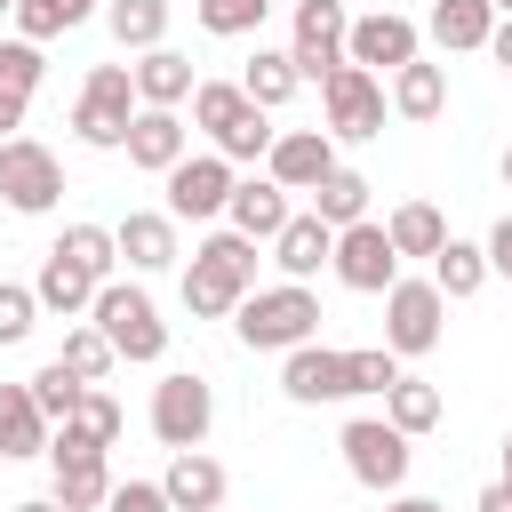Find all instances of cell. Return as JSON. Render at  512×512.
<instances>
[{
  "label": "cell",
  "instance_id": "cell-32",
  "mask_svg": "<svg viewBox=\"0 0 512 512\" xmlns=\"http://www.w3.org/2000/svg\"><path fill=\"white\" fill-rule=\"evenodd\" d=\"M104 496H112V464H104V456L56 464V504H64V512H104Z\"/></svg>",
  "mask_w": 512,
  "mask_h": 512
},
{
  "label": "cell",
  "instance_id": "cell-39",
  "mask_svg": "<svg viewBox=\"0 0 512 512\" xmlns=\"http://www.w3.org/2000/svg\"><path fill=\"white\" fill-rule=\"evenodd\" d=\"M352 360V392H392L400 384V352L392 344H360V352H344Z\"/></svg>",
  "mask_w": 512,
  "mask_h": 512
},
{
  "label": "cell",
  "instance_id": "cell-34",
  "mask_svg": "<svg viewBox=\"0 0 512 512\" xmlns=\"http://www.w3.org/2000/svg\"><path fill=\"white\" fill-rule=\"evenodd\" d=\"M56 256H72L80 272H96V280H112V264H120V240H112V224H64V240H56Z\"/></svg>",
  "mask_w": 512,
  "mask_h": 512
},
{
  "label": "cell",
  "instance_id": "cell-1",
  "mask_svg": "<svg viewBox=\"0 0 512 512\" xmlns=\"http://www.w3.org/2000/svg\"><path fill=\"white\" fill-rule=\"evenodd\" d=\"M248 288H256V240L248 232H208L184 264V312L192 320H232Z\"/></svg>",
  "mask_w": 512,
  "mask_h": 512
},
{
  "label": "cell",
  "instance_id": "cell-29",
  "mask_svg": "<svg viewBox=\"0 0 512 512\" xmlns=\"http://www.w3.org/2000/svg\"><path fill=\"white\" fill-rule=\"evenodd\" d=\"M240 88H248L264 112H280V104L304 88V72H296V56H288V48H256V56H248V72H240Z\"/></svg>",
  "mask_w": 512,
  "mask_h": 512
},
{
  "label": "cell",
  "instance_id": "cell-45",
  "mask_svg": "<svg viewBox=\"0 0 512 512\" xmlns=\"http://www.w3.org/2000/svg\"><path fill=\"white\" fill-rule=\"evenodd\" d=\"M472 512H512V480H488V488H480V504H472Z\"/></svg>",
  "mask_w": 512,
  "mask_h": 512
},
{
  "label": "cell",
  "instance_id": "cell-11",
  "mask_svg": "<svg viewBox=\"0 0 512 512\" xmlns=\"http://www.w3.org/2000/svg\"><path fill=\"white\" fill-rule=\"evenodd\" d=\"M232 160L224 152H184L176 168H168V216L176 224H208V216H224L232 208Z\"/></svg>",
  "mask_w": 512,
  "mask_h": 512
},
{
  "label": "cell",
  "instance_id": "cell-6",
  "mask_svg": "<svg viewBox=\"0 0 512 512\" xmlns=\"http://www.w3.org/2000/svg\"><path fill=\"white\" fill-rule=\"evenodd\" d=\"M336 448H344V472H352L360 488L400 496V480H408V432H400L392 416H352V424L336 432Z\"/></svg>",
  "mask_w": 512,
  "mask_h": 512
},
{
  "label": "cell",
  "instance_id": "cell-12",
  "mask_svg": "<svg viewBox=\"0 0 512 512\" xmlns=\"http://www.w3.org/2000/svg\"><path fill=\"white\" fill-rule=\"evenodd\" d=\"M336 280L344 288H360V296H384L392 280H400V248H392V232L376 224V216H360V224H344L336 232Z\"/></svg>",
  "mask_w": 512,
  "mask_h": 512
},
{
  "label": "cell",
  "instance_id": "cell-37",
  "mask_svg": "<svg viewBox=\"0 0 512 512\" xmlns=\"http://www.w3.org/2000/svg\"><path fill=\"white\" fill-rule=\"evenodd\" d=\"M264 16H272V0H200V32H216V40H240Z\"/></svg>",
  "mask_w": 512,
  "mask_h": 512
},
{
  "label": "cell",
  "instance_id": "cell-30",
  "mask_svg": "<svg viewBox=\"0 0 512 512\" xmlns=\"http://www.w3.org/2000/svg\"><path fill=\"white\" fill-rule=\"evenodd\" d=\"M104 32L120 48H160L168 40V0H104Z\"/></svg>",
  "mask_w": 512,
  "mask_h": 512
},
{
  "label": "cell",
  "instance_id": "cell-28",
  "mask_svg": "<svg viewBox=\"0 0 512 512\" xmlns=\"http://www.w3.org/2000/svg\"><path fill=\"white\" fill-rule=\"evenodd\" d=\"M312 216H320V224H336V232H344V224H360V216H368V176L336 160V168L312 184Z\"/></svg>",
  "mask_w": 512,
  "mask_h": 512
},
{
  "label": "cell",
  "instance_id": "cell-33",
  "mask_svg": "<svg viewBox=\"0 0 512 512\" xmlns=\"http://www.w3.org/2000/svg\"><path fill=\"white\" fill-rule=\"evenodd\" d=\"M384 416H392L408 440H416V432H432V424H440V384H424V376H400V384L384 392Z\"/></svg>",
  "mask_w": 512,
  "mask_h": 512
},
{
  "label": "cell",
  "instance_id": "cell-9",
  "mask_svg": "<svg viewBox=\"0 0 512 512\" xmlns=\"http://www.w3.org/2000/svg\"><path fill=\"white\" fill-rule=\"evenodd\" d=\"M440 320H448L440 280H392V288H384V344H392L400 360L432 352V344H440Z\"/></svg>",
  "mask_w": 512,
  "mask_h": 512
},
{
  "label": "cell",
  "instance_id": "cell-19",
  "mask_svg": "<svg viewBox=\"0 0 512 512\" xmlns=\"http://www.w3.org/2000/svg\"><path fill=\"white\" fill-rule=\"evenodd\" d=\"M160 488H168V504H176V512H216L232 480H224V464H216L208 448H176V456H168V480H160Z\"/></svg>",
  "mask_w": 512,
  "mask_h": 512
},
{
  "label": "cell",
  "instance_id": "cell-7",
  "mask_svg": "<svg viewBox=\"0 0 512 512\" xmlns=\"http://www.w3.org/2000/svg\"><path fill=\"white\" fill-rule=\"evenodd\" d=\"M0 200L16 216H48L64 200V168H56V152L40 136H8L0 144Z\"/></svg>",
  "mask_w": 512,
  "mask_h": 512
},
{
  "label": "cell",
  "instance_id": "cell-26",
  "mask_svg": "<svg viewBox=\"0 0 512 512\" xmlns=\"http://www.w3.org/2000/svg\"><path fill=\"white\" fill-rule=\"evenodd\" d=\"M432 280H440V296L448 304H464V296H480L488 288V240H440V256H432Z\"/></svg>",
  "mask_w": 512,
  "mask_h": 512
},
{
  "label": "cell",
  "instance_id": "cell-2",
  "mask_svg": "<svg viewBox=\"0 0 512 512\" xmlns=\"http://www.w3.org/2000/svg\"><path fill=\"white\" fill-rule=\"evenodd\" d=\"M232 328H240V344H248V352H296V344H312V336H320V296H312L304 280L248 288V296H240V312H232Z\"/></svg>",
  "mask_w": 512,
  "mask_h": 512
},
{
  "label": "cell",
  "instance_id": "cell-49",
  "mask_svg": "<svg viewBox=\"0 0 512 512\" xmlns=\"http://www.w3.org/2000/svg\"><path fill=\"white\" fill-rule=\"evenodd\" d=\"M64 8H72V24H80V16H96V8H104V0H64Z\"/></svg>",
  "mask_w": 512,
  "mask_h": 512
},
{
  "label": "cell",
  "instance_id": "cell-18",
  "mask_svg": "<svg viewBox=\"0 0 512 512\" xmlns=\"http://www.w3.org/2000/svg\"><path fill=\"white\" fill-rule=\"evenodd\" d=\"M112 240H120V256H128V272H168L184 248H176V216L168 208H128L120 224H112Z\"/></svg>",
  "mask_w": 512,
  "mask_h": 512
},
{
  "label": "cell",
  "instance_id": "cell-20",
  "mask_svg": "<svg viewBox=\"0 0 512 512\" xmlns=\"http://www.w3.org/2000/svg\"><path fill=\"white\" fill-rule=\"evenodd\" d=\"M224 216H232V232H248V240H280V224H288L296 208H288V184H272V176H240Z\"/></svg>",
  "mask_w": 512,
  "mask_h": 512
},
{
  "label": "cell",
  "instance_id": "cell-42",
  "mask_svg": "<svg viewBox=\"0 0 512 512\" xmlns=\"http://www.w3.org/2000/svg\"><path fill=\"white\" fill-rule=\"evenodd\" d=\"M104 512H176V504H168V488H160V480H112Z\"/></svg>",
  "mask_w": 512,
  "mask_h": 512
},
{
  "label": "cell",
  "instance_id": "cell-5",
  "mask_svg": "<svg viewBox=\"0 0 512 512\" xmlns=\"http://www.w3.org/2000/svg\"><path fill=\"white\" fill-rule=\"evenodd\" d=\"M88 320L112 336L120 360H160V352H168V320L152 312V296H144L136 280H104L96 304H88Z\"/></svg>",
  "mask_w": 512,
  "mask_h": 512
},
{
  "label": "cell",
  "instance_id": "cell-43",
  "mask_svg": "<svg viewBox=\"0 0 512 512\" xmlns=\"http://www.w3.org/2000/svg\"><path fill=\"white\" fill-rule=\"evenodd\" d=\"M488 272L512 280V216H496V232H488Z\"/></svg>",
  "mask_w": 512,
  "mask_h": 512
},
{
  "label": "cell",
  "instance_id": "cell-31",
  "mask_svg": "<svg viewBox=\"0 0 512 512\" xmlns=\"http://www.w3.org/2000/svg\"><path fill=\"white\" fill-rule=\"evenodd\" d=\"M384 232H392L400 256H440V240H448V224H440L432 200H400V208L384 216Z\"/></svg>",
  "mask_w": 512,
  "mask_h": 512
},
{
  "label": "cell",
  "instance_id": "cell-52",
  "mask_svg": "<svg viewBox=\"0 0 512 512\" xmlns=\"http://www.w3.org/2000/svg\"><path fill=\"white\" fill-rule=\"evenodd\" d=\"M496 16H512V0H496Z\"/></svg>",
  "mask_w": 512,
  "mask_h": 512
},
{
  "label": "cell",
  "instance_id": "cell-14",
  "mask_svg": "<svg viewBox=\"0 0 512 512\" xmlns=\"http://www.w3.org/2000/svg\"><path fill=\"white\" fill-rule=\"evenodd\" d=\"M280 392H288L296 408L352 400V360H344V352H328V344H296V352L280 360Z\"/></svg>",
  "mask_w": 512,
  "mask_h": 512
},
{
  "label": "cell",
  "instance_id": "cell-22",
  "mask_svg": "<svg viewBox=\"0 0 512 512\" xmlns=\"http://www.w3.org/2000/svg\"><path fill=\"white\" fill-rule=\"evenodd\" d=\"M128 72H136V96H144V104H168V112L200 88V80H192V56H184V48H168V40H160V48H144Z\"/></svg>",
  "mask_w": 512,
  "mask_h": 512
},
{
  "label": "cell",
  "instance_id": "cell-38",
  "mask_svg": "<svg viewBox=\"0 0 512 512\" xmlns=\"http://www.w3.org/2000/svg\"><path fill=\"white\" fill-rule=\"evenodd\" d=\"M40 72H48V56H40V40H0V88H16V96H32L40 88Z\"/></svg>",
  "mask_w": 512,
  "mask_h": 512
},
{
  "label": "cell",
  "instance_id": "cell-21",
  "mask_svg": "<svg viewBox=\"0 0 512 512\" xmlns=\"http://www.w3.org/2000/svg\"><path fill=\"white\" fill-rule=\"evenodd\" d=\"M328 256H336V224H320L312 208H304V216H288V224H280V240H272V264H280L288 280H312Z\"/></svg>",
  "mask_w": 512,
  "mask_h": 512
},
{
  "label": "cell",
  "instance_id": "cell-24",
  "mask_svg": "<svg viewBox=\"0 0 512 512\" xmlns=\"http://www.w3.org/2000/svg\"><path fill=\"white\" fill-rule=\"evenodd\" d=\"M48 416L32 400V384H0V456H48Z\"/></svg>",
  "mask_w": 512,
  "mask_h": 512
},
{
  "label": "cell",
  "instance_id": "cell-46",
  "mask_svg": "<svg viewBox=\"0 0 512 512\" xmlns=\"http://www.w3.org/2000/svg\"><path fill=\"white\" fill-rule=\"evenodd\" d=\"M488 56L512 72V16H496V32H488Z\"/></svg>",
  "mask_w": 512,
  "mask_h": 512
},
{
  "label": "cell",
  "instance_id": "cell-3",
  "mask_svg": "<svg viewBox=\"0 0 512 512\" xmlns=\"http://www.w3.org/2000/svg\"><path fill=\"white\" fill-rule=\"evenodd\" d=\"M192 128H208V144L240 168V160H264L272 152V128H264V104L240 88V80H200L192 88Z\"/></svg>",
  "mask_w": 512,
  "mask_h": 512
},
{
  "label": "cell",
  "instance_id": "cell-40",
  "mask_svg": "<svg viewBox=\"0 0 512 512\" xmlns=\"http://www.w3.org/2000/svg\"><path fill=\"white\" fill-rule=\"evenodd\" d=\"M32 320H40V296H32V288H16V280H0V344H24V336H32Z\"/></svg>",
  "mask_w": 512,
  "mask_h": 512
},
{
  "label": "cell",
  "instance_id": "cell-41",
  "mask_svg": "<svg viewBox=\"0 0 512 512\" xmlns=\"http://www.w3.org/2000/svg\"><path fill=\"white\" fill-rule=\"evenodd\" d=\"M16 32L24 40H56V32H72V8L64 0H16Z\"/></svg>",
  "mask_w": 512,
  "mask_h": 512
},
{
  "label": "cell",
  "instance_id": "cell-23",
  "mask_svg": "<svg viewBox=\"0 0 512 512\" xmlns=\"http://www.w3.org/2000/svg\"><path fill=\"white\" fill-rule=\"evenodd\" d=\"M96 288H104V280H96V272H80V264H72V256H56V248H48V264H40V280H32L40 312H56V320H80V312L96 304Z\"/></svg>",
  "mask_w": 512,
  "mask_h": 512
},
{
  "label": "cell",
  "instance_id": "cell-4",
  "mask_svg": "<svg viewBox=\"0 0 512 512\" xmlns=\"http://www.w3.org/2000/svg\"><path fill=\"white\" fill-rule=\"evenodd\" d=\"M136 112H144V96H136V72H128V64H96V72L80 80L72 136H80V144H96V152H120Z\"/></svg>",
  "mask_w": 512,
  "mask_h": 512
},
{
  "label": "cell",
  "instance_id": "cell-47",
  "mask_svg": "<svg viewBox=\"0 0 512 512\" xmlns=\"http://www.w3.org/2000/svg\"><path fill=\"white\" fill-rule=\"evenodd\" d=\"M384 512H448V504H432V496H392Z\"/></svg>",
  "mask_w": 512,
  "mask_h": 512
},
{
  "label": "cell",
  "instance_id": "cell-51",
  "mask_svg": "<svg viewBox=\"0 0 512 512\" xmlns=\"http://www.w3.org/2000/svg\"><path fill=\"white\" fill-rule=\"evenodd\" d=\"M504 184H512V144H504Z\"/></svg>",
  "mask_w": 512,
  "mask_h": 512
},
{
  "label": "cell",
  "instance_id": "cell-16",
  "mask_svg": "<svg viewBox=\"0 0 512 512\" xmlns=\"http://www.w3.org/2000/svg\"><path fill=\"white\" fill-rule=\"evenodd\" d=\"M328 168H336V136H328V128H288V136H272V152H264V176L288 184V192H312Z\"/></svg>",
  "mask_w": 512,
  "mask_h": 512
},
{
  "label": "cell",
  "instance_id": "cell-53",
  "mask_svg": "<svg viewBox=\"0 0 512 512\" xmlns=\"http://www.w3.org/2000/svg\"><path fill=\"white\" fill-rule=\"evenodd\" d=\"M0 8H16V0H0Z\"/></svg>",
  "mask_w": 512,
  "mask_h": 512
},
{
  "label": "cell",
  "instance_id": "cell-50",
  "mask_svg": "<svg viewBox=\"0 0 512 512\" xmlns=\"http://www.w3.org/2000/svg\"><path fill=\"white\" fill-rule=\"evenodd\" d=\"M504 480H512V432H504Z\"/></svg>",
  "mask_w": 512,
  "mask_h": 512
},
{
  "label": "cell",
  "instance_id": "cell-27",
  "mask_svg": "<svg viewBox=\"0 0 512 512\" xmlns=\"http://www.w3.org/2000/svg\"><path fill=\"white\" fill-rule=\"evenodd\" d=\"M392 112H400V120H440V112H448V72L424 64V56L400 64V72H392Z\"/></svg>",
  "mask_w": 512,
  "mask_h": 512
},
{
  "label": "cell",
  "instance_id": "cell-36",
  "mask_svg": "<svg viewBox=\"0 0 512 512\" xmlns=\"http://www.w3.org/2000/svg\"><path fill=\"white\" fill-rule=\"evenodd\" d=\"M80 392H88V376H72L64 360H48V368L32 376V400H40V416H48V424H64V416L80 408Z\"/></svg>",
  "mask_w": 512,
  "mask_h": 512
},
{
  "label": "cell",
  "instance_id": "cell-15",
  "mask_svg": "<svg viewBox=\"0 0 512 512\" xmlns=\"http://www.w3.org/2000/svg\"><path fill=\"white\" fill-rule=\"evenodd\" d=\"M416 48H424V32H416L408 16H392V8L352 16V40H344V56L368 64V72H400V64H416Z\"/></svg>",
  "mask_w": 512,
  "mask_h": 512
},
{
  "label": "cell",
  "instance_id": "cell-48",
  "mask_svg": "<svg viewBox=\"0 0 512 512\" xmlns=\"http://www.w3.org/2000/svg\"><path fill=\"white\" fill-rule=\"evenodd\" d=\"M16 512H64V504H56V496H24Z\"/></svg>",
  "mask_w": 512,
  "mask_h": 512
},
{
  "label": "cell",
  "instance_id": "cell-13",
  "mask_svg": "<svg viewBox=\"0 0 512 512\" xmlns=\"http://www.w3.org/2000/svg\"><path fill=\"white\" fill-rule=\"evenodd\" d=\"M344 40H352V16H344V0H296L288 56H296V72H304V80H328L336 64H352V56H344Z\"/></svg>",
  "mask_w": 512,
  "mask_h": 512
},
{
  "label": "cell",
  "instance_id": "cell-10",
  "mask_svg": "<svg viewBox=\"0 0 512 512\" xmlns=\"http://www.w3.org/2000/svg\"><path fill=\"white\" fill-rule=\"evenodd\" d=\"M208 424H216V392H208V376L176 368V376L152 384V432H160V448H200Z\"/></svg>",
  "mask_w": 512,
  "mask_h": 512
},
{
  "label": "cell",
  "instance_id": "cell-17",
  "mask_svg": "<svg viewBox=\"0 0 512 512\" xmlns=\"http://www.w3.org/2000/svg\"><path fill=\"white\" fill-rule=\"evenodd\" d=\"M184 136H192V128H184L168 104H144V112L128 120V144H120V152H128V168H144V176H168V168L184 160Z\"/></svg>",
  "mask_w": 512,
  "mask_h": 512
},
{
  "label": "cell",
  "instance_id": "cell-8",
  "mask_svg": "<svg viewBox=\"0 0 512 512\" xmlns=\"http://www.w3.org/2000/svg\"><path fill=\"white\" fill-rule=\"evenodd\" d=\"M320 104H328V136L336 144H360V136H384V80L368 64H336L320 80Z\"/></svg>",
  "mask_w": 512,
  "mask_h": 512
},
{
  "label": "cell",
  "instance_id": "cell-35",
  "mask_svg": "<svg viewBox=\"0 0 512 512\" xmlns=\"http://www.w3.org/2000/svg\"><path fill=\"white\" fill-rule=\"evenodd\" d=\"M56 360H64L72 376H88V384H96V376H112V360H120V352H112V336H104L96 320H80V328H64V352H56Z\"/></svg>",
  "mask_w": 512,
  "mask_h": 512
},
{
  "label": "cell",
  "instance_id": "cell-25",
  "mask_svg": "<svg viewBox=\"0 0 512 512\" xmlns=\"http://www.w3.org/2000/svg\"><path fill=\"white\" fill-rule=\"evenodd\" d=\"M424 32H432L448 56H456V48H488V32H496V0H432Z\"/></svg>",
  "mask_w": 512,
  "mask_h": 512
},
{
  "label": "cell",
  "instance_id": "cell-44",
  "mask_svg": "<svg viewBox=\"0 0 512 512\" xmlns=\"http://www.w3.org/2000/svg\"><path fill=\"white\" fill-rule=\"evenodd\" d=\"M24 104H32V96H16V88H0V144H8L16 128H24Z\"/></svg>",
  "mask_w": 512,
  "mask_h": 512
}]
</instances>
